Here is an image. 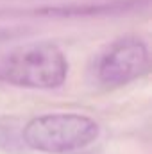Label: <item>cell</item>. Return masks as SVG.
Returning <instances> with one entry per match:
<instances>
[{"instance_id": "1", "label": "cell", "mask_w": 152, "mask_h": 154, "mask_svg": "<svg viewBox=\"0 0 152 154\" xmlns=\"http://www.w3.org/2000/svg\"><path fill=\"white\" fill-rule=\"evenodd\" d=\"M68 59L48 41L27 43L7 52L0 61V81L29 90H54L65 84Z\"/></svg>"}, {"instance_id": "2", "label": "cell", "mask_w": 152, "mask_h": 154, "mask_svg": "<svg viewBox=\"0 0 152 154\" xmlns=\"http://www.w3.org/2000/svg\"><path fill=\"white\" fill-rule=\"evenodd\" d=\"M100 134L99 124L86 115L48 113L29 120L23 142L29 149L47 154L74 152L91 145Z\"/></svg>"}, {"instance_id": "3", "label": "cell", "mask_w": 152, "mask_h": 154, "mask_svg": "<svg viewBox=\"0 0 152 154\" xmlns=\"http://www.w3.org/2000/svg\"><path fill=\"white\" fill-rule=\"evenodd\" d=\"M149 68V48L140 38L125 36L111 43L97 63L99 81L108 86L127 84Z\"/></svg>"}]
</instances>
